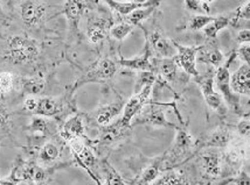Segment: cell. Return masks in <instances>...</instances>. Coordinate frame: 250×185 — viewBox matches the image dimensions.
I'll list each match as a JSON object with an SVG mask.
<instances>
[{"label": "cell", "mask_w": 250, "mask_h": 185, "mask_svg": "<svg viewBox=\"0 0 250 185\" xmlns=\"http://www.w3.org/2000/svg\"><path fill=\"white\" fill-rule=\"evenodd\" d=\"M20 83V89L22 93L26 95H32V97H39L46 91L47 83L42 78L38 77H20L18 78Z\"/></svg>", "instance_id": "cell-29"}, {"label": "cell", "mask_w": 250, "mask_h": 185, "mask_svg": "<svg viewBox=\"0 0 250 185\" xmlns=\"http://www.w3.org/2000/svg\"><path fill=\"white\" fill-rule=\"evenodd\" d=\"M22 109L29 114L46 116L61 124V120L65 116V111H69L70 106L64 98L27 95L22 103Z\"/></svg>", "instance_id": "cell-2"}, {"label": "cell", "mask_w": 250, "mask_h": 185, "mask_svg": "<svg viewBox=\"0 0 250 185\" xmlns=\"http://www.w3.org/2000/svg\"><path fill=\"white\" fill-rule=\"evenodd\" d=\"M199 1H200L201 4L204 5V6H206V7H208L207 4H210V2H214V1H215V0H199Z\"/></svg>", "instance_id": "cell-46"}, {"label": "cell", "mask_w": 250, "mask_h": 185, "mask_svg": "<svg viewBox=\"0 0 250 185\" xmlns=\"http://www.w3.org/2000/svg\"><path fill=\"white\" fill-rule=\"evenodd\" d=\"M59 138H61L64 142L73 139H84L90 142V140L85 135V121L83 114L76 113L67 120L62 121L59 126Z\"/></svg>", "instance_id": "cell-16"}, {"label": "cell", "mask_w": 250, "mask_h": 185, "mask_svg": "<svg viewBox=\"0 0 250 185\" xmlns=\"http://www.w3.org/2000/svg\"><path fill=\"white\" fill-rule=\"evenodd\" d=\"M194 82L200 86L202 95H204L207 105L215 112H218L220 115L223 116L227 114V104L214 91V74L212 71H208V73L204 74H200L198 77H195Z\"/></svg>", "instance_id": "cell-10"}, {"label": "cell", "mask_w": 250, "mask_h": 185, "mask_svg": "<svg viewBox=\"0 0 250 185\" xmlns=\"http://www.w3.org/2000/svg\"><path fill=\"white\" fill-rule=\"evenodd\" d=\"M146 1H148V0H133V2H138V4H144Z\"/></svg>", "instance_id": "cell-47"}, {"label": "cell", "mask_w": 250, "mask_h": 185, "mask_svg": "<svg viewBox=\"0 0 250 185\" xmlns=\"http://www.w3.org/2000/svg\"><path fill=\"white\" fill-rule=\"evenodd\" d=\"M0 185H17V183H14V182L11 181L8 177H5V178H0ZM38 185H42V184H38Z\"/></svg>", "instance_id": "cell-45"}, {"label": "cell", "mask_w": 250, "mask_h": 185, "mask_svg": "<svg viewBox=\"0 0 250 185\" xmlns=\"http://www.w3.org/2000/svg\"><path fill=\"white\" fill-rule=\"evenodd\" d=\"M108 20L102 19V18L94 17L89 19L87 29L89 41L95 44L102 42L104 38L106 37V34H108Z\"/></svg>", "instance_id": "cell-28"}, {"label": "cell", "mask_w": 250, "mask_h": 185, "mask_svg": "<svg viewBox=\"0 0 250 185\" xmlns=\"http://www.w3.org/2000/svg\"><path fill=\"white\" fill-rule=\"evenodd\" d=\"M156 8L157 6L138 8V10L133 11L132 13H130L129 16H126V22H129L130 25H132L133 27L142 26V22L144 21V20H146L147 18L153 13Z\"/></svg>", "instance_id": "cell-33"}, {"label": "cell", "mask_w": 250, "mask_h": 185, "mask_svg": "<svg viewBox=\"0 0 250 185\" xmlns=\"http://www.w3.org/2000/svg\"><path fill=\"white\" fill-rule=\"evenodd\" d=\"M172 105H174V104L151 103L150 100V103L144 107V110L133 119L131 126H136V125H150V126L153 127H165L178 130L180 126L168 121L165 116V111H164V107Z\"/></svg>", "instance_id": "cell-8"}, {"label": "cell", "mask_w": 250, "mask_h": 185, "mask_svg": "<svg viewBox=\"0 0 250 185\" xmlns=\"http://www.w3.org/2000/svg\"><path fill=\"white\" fill-rule=\"evenodd\" d=\"M185 5H186L187 10L195 12V13H201L204 10L206 12L209 11L208 10V7L202 5L199 0H185Z\"/></svg>", "instance_id": "cell-43"}, {"label": "cell", "mask_w": 250, "mask_h": 185, "mask_svg": "<svg viewBox=\"0 0 250 185\" xmlns=\"http://www.w3.org/2000/svg\"><path fill=\"white\" fill-rule=\"evenodd\" d=\"M19 13L23 25L28 28H35L44 21L48 6L40 0H22L19 6Z\"/></svg>", "instance_id": "cell-14"}, {"label": "cell", "mask_w": 250, "mask_h": 185, "mask_svg": "<svg viewBox=\"0 0 250 185\" xmlns=\"http://www.w3.org/2000/svg\"><path fill=\"white\" fill-rule=\"evenodd\" d=\"M103 170L104 175H105V183L103 185H126L123 178L118 175V172L106 161L103 162Z\"/></svg>", "instance_id": "cell-36"}, {"label": "cell", "mask_w": 250, "mask_h": 185, "mask_svg": "<svg viewBox=\"0 0 250 185\" xmlns=\"http://www.w3.org/2000/svg\"><path fill=\"white\" fill-rule=\"evenodd\" d=\"M41 49L39 41L25 34H16L7 38L4 58L13 65L29 64L40 56Z\"/></svg>", "instance_id": "cell-1"}, {"label": "cell", "mask_w": 250, "mask_h": 185, "mask_svg": "<svg viewBox=\"0 0 250 185\" xmlns=\"http://www.w3.org/2000/svg\"><path fill=\"white\" fill-rule=\"evenodd\" d=\"M56 120L41 115H34L31 119V122L27 126V132L31 134L34 140L53 139L55 135H59V126Z\"/></svg>", "instance_id": "cell-17"}, {"label": "cell", "mask_w": 250, "mask_h": 185, "mask_svg": "<svg viewBox=\"0 0 250 185\" xmlns=\"http://www.w3.org/2000/svg\"><path fill=\"white\" fill-rule=\"evenodd\" d=\"M230 88L236 94H250V67L243 64L230 76Z\"/></svg>", "instance_id": "cell-24"}, {"label": "cell", "mask_w": 250, "mask_h": 185, "mask_svg": "<svg viewBox=\"0 0 250 185\" xmlns=\"http://www.w3.org/2000/svg\"><path fill=\"white\" fill-rule=\"evenodd\" d=\"M150 48L157 54L159 58H171L177 55V48H175L173 41L168 40L164 37V34L159 29H156L146 38Z\"/></svg>", "instance_id": "cell-19"}, {"label": "cell", "mask_w": 250, "mask_h": 185, "mask_svg": "<svg viewBox=\"0 0 250 185\" xmlns=\"http://www.w3.org/2000/svg\"><path fill=\"white\" fill-rule=\"evenodd\" d=\"M235 136L233 130L229 127L221 126L215 128L207 135L202 136L200 140H196L195 149H207V148H218L225 149L230 143Z\"/></svg>", "instance_id": "cell-15"}, {"label": "cell", "mask_w": 250, "mask_h": 185, "mask_svg": "<svg viewBox=\"0 0 250 185\" xmlns=\"http://www.w3.org/2000/svg\"><path fill=\"white\" fill-rule=\"evenodd\" d=\"M118 70V63L111 58H102L96 62L74 85L73 90L88 83H104L114 78Z\"/></svg>", "instance_id": "cell-9"}, {"label": "cell", "mask_w": 250, "mask_h": 185, "mask_svg": "<svg viewBox=\"0 0 250 185\" xmlns=\"http://www.w3.org/2000/svg\"><path fill=\"white\" fill-rule=\"evenodd\" d=\"M156 82L157 76L156 74L152 73V71H139L135 85V94L138 93L144 86L153 85Z\"/></svg>", "instance_id": "cell-35"}, {"label": "cell", "mask_w": 250, "mask_h": 185, "mask_svg": "<svg viewBox=\"0 0 250 185\" xmlns=\"http://www.w3.org/2000/svg\"><path fill=\"white\" fill-rule=\"evenodd\" d=\"M246 115H250V103H249V111L248 113H246Z\"/></svg>", "instance_id": "cell-48"}, {"label": "cell", "mask_w": 250, "mask_h": 185, "mask_svg": "<svg viewBox=\"0 0 250 185\" xmlns=\"http://www.w3.org/2000/svg\"><path fill=\"white\" fill-rule=\"evenodd\" d=\"M106 5L111 8L112 11L117 12L121 16H129L133 11L138 10L143 7H151V6H158L162 2V0H148L144 4H138V2L133 1H117V0H103Z\"/></svg>", "instance_id": "cell-27"}, {"label": "cell", "mask_w": 250, "mask_h": 185, "mask_svg": "<svg viewBox=\"0 0 250 185\" xmlns=\"http://www.w3.org/2000/svg\"><path fill=\"white\" fill-rule=\"evenodd\" d=\"M236 130L239 135L243 136V138H250V115H245V118L237 125Z\"/></svg>", "instance_id": "cell-41"}, {"label": "cell", "mask_w": 250, "mask_h": 185, "mask_svg": "<svg viewBox=\"0 0 250 185\" xmlns=\"http://www.w3.org/2000/svg\"><path fill=\"white\" fill-rule=\"evenodd\" d=\"M130 126H124L120 120L111 122L108 126L101 127V132L95 141H90V147L96 149L109 148L123 141L129 135Z\"/></svg>", "instance_id": "cell-11"}, {"label": "cell", "mask_w": 250, "mask_h": 185, "mask_svg": "<svg viewBox=\"0 0 250 185\" xmlns=\"http://www.w3.org/2000/svg\"><path fill=\"white\" fill-rule=\"evenodd\" d=\"M153 65L156 73H159L166 82L174 83L178 79H183V76L178 73V64L174 57L171 58H157L153 59Z\"/></svg>", "instance_id": "cell-25"}, {"label": "cell", "mask_w": 250, "mask_h": 185, "mask_svg": "<svg viewBox=\"0 0 250 185\" xmlns=\"http://www.w3.org/2000/svg\"><path fill=\"white\" fill-rule=\"evenodd\" d=\"M236 55L250 67V43H242L236 50Z\"/></svg>", "instance_id": "cell-42"}, {"label": "cell", "mask_w": 250, "mask_h": 185, "mask_svg": "<svg viewBox=\"0 0 250 185\" xmlns=\"http://www.w3.org/2000/svg\"><path fill=\"white\" fill-rule=\"evenodd\" d=\"M151 55H152V53H151L150 44H148L146 41L144 54H143V55H139L135 58L130 59L121 58L118 59L117 63L122 65V67L127 68V69H132L137 71H152V73H156L153 62L151 61Z\"/></svg>", "instance_id": "cell-23"}, {"label": "cell", "mask_w": 250, "mask_h": 185, "mask_svg": "<svg viewBox=\"0 0 250 185\" xmlns=\"http://www.w3.org/2000/svg\"><path fill=\"white\" fill-rule=\"evenodd\" d=\"M16 84V78H14L13 74L7 73H0V95H6L12 92Z\"/></svg>", "instance_id": "cell-37"}, {"label": "cell", "mask_w": 250, "mask_h": 185, "mask_svg": "<svg viewBox=\"0 0 250 185\" xmlns=\"http://www.w3.org/2000/svg\"><path fill=\"white\" fill-rule=\"evenodd\" d=\"M153 85H146L138 93L133 94L132 97L125 103L123 109V115H122L121 121L124 126H130L132 124L133 119L141 113L144 107L150 103L151 94H152Z\"/></svg>", "instance_id": "cell-13"}, {"label": "cell", "mask_w": 250, "mask_h": 185, "mask_svg": "<svg viewBox=\"0 0 250 185\" xmlns=\"http://www.w3.org/2000/svg\"><path fill=\"white\" fill-rule=\"evenodd\" d=\"M199 62L202 63L212 65L214 68H219L222 64L223 61V55L216 47L209 48V49L202 50L201 54L199 56H196Z\"/></svg>", "instance_id": "cell-32"}, {"label": "cell", "mask_w": 250, "mask_h": 185, "mask_svg": "<svg viewBox=\"0 0 250 185\" xmlns=\"http://www.w3.org/2000/svg\"><path fill=\"white\" fill-rule=\"evenodd\" d=\"M62 150H63V143L54 139H49L42 145L29 146L26 148L28 156L35 159L43 168H50L60 163L59 160L62 156Z\"/></svg>", "instance_id": "cell-7"}, {"label": "cell", "mask_w": 250, "mask_h": 185, "mask_svg": "<svg viewBox=\"0 0 250 185\" xmlns=\"http://www.w3.org/2000/svg\"><path fill=\"white\" fill-rule=\"evenodd\" d=\"M213 20H214V17L198 14V16H194V17L190 18L187 27H188V29H190V31H194V32L200 31V29L205 28V27L209 25Z\"/></svg>", "instance_id": "cell-38"}, {"label": "cell", "mask_w": 250, "mask_h": 185, "mask_svg": "<svg viewBox=\"0 0 250 185\" xmlns=\"http://www.w3.org/2000/svg\"><path fill=\"white\" fill-rule=\"evenodd\" d=\"M124 105L125 103L123 100L103 104V105L97 107V109L91 113L83 114V118H84L85 122L93 125V126H108V125L111 124V122L123 112Z\"/></svg>", "instance_id": "cell-12"}, {"label": "cell", "mask_w": 250, "mask_h": 185, "mask_svg": "<svg viewBox=\"0 0 250 185\" xmlns=\"http://www.w3.org/2000/svg\"><path fill=\"white\" fill-rule=\"evenodd\" d=\"M239 20H250V0L246 2L245 5L241 6L235 11V19H234V25Z\"/></svg>", "instance_id": "cell-40"}, {"label": "cell", "mask_w": 250, "mask_h": 185, "mask_svg": "<svg viewBox=\"0 0 250 185\" xmlns=\"http://www.w3.org/2000/svg\"><path fill=\"white\" fill-rule=\"evenodd\" d=\"M234 19H235V12L228 14V16H219L214 17V20L209 25L206 26L204 28V33L207 37L216 38L219 32H221L222 29L227 28L229 25H234Z\"/></svg>", "instance_id": "cell-30"}, {"label": "cell", "mask_w": 250, "mask_h": 185, "mask_svg": "<svg viewBox=\"0 0 250 185\" xmlns=\"http://www.w3.org/2000/svg\"><path fill=\"white\" fill-rule=\"evenodd\" d=\"M250 146L247 138L235 135L230 143L225 148V151L221 154L222 161L226 164V168L231 174H239L241 166L245 161L249 157Z\"/></svg>", "instance_id": "cell-6"}, {"label": "cell", "mask_w": 250, "mask_h": 185, "mask_svg": "<svg viewBox=\"0 0 250 185\" xmlns=\"http://www.w3.org/2000/svg\"><path fill=\"white\" fill-rule=\"evenodd\" d=\"M236 41L239 43H250V29H242L236 35Z\"/></svg>", "instance_id": "cell-44"}, {"label": "cell", "mask_w": 250, "mask_h": 185, "mask_svg": "<svg viewBox=\"0 0 250 185\" xmlns=\"http://www.w3.org/2000/svg\"><path fill=\"white\" fill-rule=\"evenodd\" d=\"M151 185H193L189 177L181 169H168L160 174Z\"/></svg>", "instance_id": "cell-26"}, {"label": "cell", "mask_w": 250, "mask_h": 185, "mask_svg": "<svg viewBox=\"0 0 250 185\" xmlns=\"http://www.w3.org/2000/svg\"><path fill=\"white\" fill-rule=\"evenodd\" d=\"M200 160L204 176L208 182L216 180L222 175V157L218 151H204L200 155Z\"/></svg>", "instance_id": "cell-21"}, {"label": "cell", "mask_w": 250, "mask_h": 185, "mask_svg": "<svg viewBox=\"0 0 250 185\" xmlns=\"http://www.w3.org/2000/svg\"><path fill=\"white\" fill-rule=\"evenodd\" d=\"M126 1H133V0H126Z\"/></svg>", "instance_id": "cell-49"}, {"label": "cell", "mask_w": 250, "mask_h": 185, "mask_svg": "<svg viewBox=\"0 0 250 185\" xmlns=\"http://www.w3.org/2000/svg\"><path fill=\"white\" fill-rule=\"evenodd\" d=\"M88 6V0H65L63 7H62V14L67 18L69 21L70 28L77 32L79 29L80 20Z\"/></svg>", "instance_id": "cell-22"}, {"label": "cell", "mask_w": 250, "mask_h": 185, "mask_svg": "<svg viewBox=\"0 0 250 185\" xmlns=\"http://www.w3.org/2000/svg\"><path fill=\"white\" fill-rule=\"evenodd\" d=\"M68 147L73 153L74 161L88 172L97 185H102L98 176V160L95 156L94 151L91 150L90 142L84 139H73L67 142Z\"/></svg>", "instance_id": "cell-4"}, {"label": "cell", "mask_w": 250, "mask_h": 185, "mask_svg": "<svg viewBox=\"0 0 250 185\" xmlns=\"http://www.w3.org/2000/svg\"><path fill=\"white\" fill-rule=\"evenodd\" d=\"M228 183H234L235 185H250V175L247 171H245V170H241L235 177L228 178L227 181L223 182L222 185Z\"/></svg>", "instance_id": "cell-39"}, {"label": "cell", "mask_w": 250, "mask_h": 185, "mask_svg": "<svg viewBox=\"0 0 250 185\" xmlns=\"http://www.w3.org/2000/svg\"><path fill=\"white\" fill-rule=\"evenodd\" d=\"M13 128V113L0 100V141L12 136Z\"/></svg>", "instance_id": "cell-31"}, {"label": "cell", "mask_w": 250, "mask_h": 185, "mask_svg": "<svg viewBox=\"0 0 250 185\" xmlns=\"http://www.w3.org/2000/svg\"><path fill=\"white\" fill-rule=\"evenodd\" d=\"M236 56V52H231L227 61L220 65L215 74H214V83L218 86L219 91L222 93L225 103H227L229 109L234 113H241L240 97L230 88V70H229Z\"/></svg>", "instance_id": "cell-5"}, {"label": "cell", "mask_w": 250, "mask_h": 185, "mask_svg": "<svg viewBox=\"0 0 250 185\" xmlns=\"http://www.w3.org/2000/svg\"><path fill=\"white\" fill-rule=\"evenodd\" d=\"M164 171H165L164 170V159L163 155H160V156L151 160L146 164V166L143 168L142 171L127 183L130 185H151Z\"/></svg>", "instance_id": "cell-20"}, {"label": "cell", "mask_w": 250, "mask_h": 185, "mask_svg": "<svg viewBox=\"0 0 250 185\" xmlns=\"http://www.w3.org/2000/svg\"><path fill=\"white\" fill-rule=\"evenodd\" d=\"M196 140L188 133L185 127H179L177 130V136L174 142L163 154L164 170L173 169L184 163L186 157H188L193 149H195Z\"/></svg>", "instance_id": "cell-3"}, {"label": "cell", "mask_w": 250, "mask_h": 185, "mask_svg": "<svg viewBox=\"0 0 250 185\" xmlns=\"http://www.w3.org/2000/svg\"><path fill=\"white\" fill-rule=\"evenodd\" d=\"M133 31V26L130 25L129 22H121V23H116V25L111 26L109 29V34L110 37L117 41H123L127 35L131 34Z\"/></svg>", "instance_id": "cell-34"}, {"label": "cell", "mask_w": 250, "mask_h": 185, "mask_svg": "<svg viewBox=\"0 0 250 185\" xmlns=\"http://www.w3.org/2000/svg\"><path fill=\"white\" fill-rule=\"evenodd\" d=\"M174 46L177 48V55L174 56L175 62L178 67L185 71L187 76H192L193 78L198 77L200 73L196 69V56L200 48L198 47H186L174 42Z\"/></svg>", "instance_id": "cell-18"}]
</instances>
